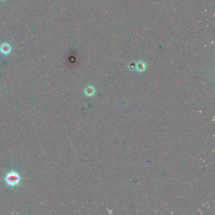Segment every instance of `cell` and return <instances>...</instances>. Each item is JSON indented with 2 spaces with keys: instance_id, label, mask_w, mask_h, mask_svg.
<instances>
[{
  "instance_id": "cell-1",
  "label": "cell",
  "mask_w": 215,
  "mask_h": 215,
  "mask_svg": "<svg viewBox=\"0 0 215 215\" xmlns=\"http://www.w3.org/2000/svg\"><path fill=\"white\" fill-rule=\"evenodd\" d=\"M20 176L15 172H10L5 177V181L10 186H15L20 182Z\"/></svg>"
},
{
  "instance_id": "cell-2",
  "label": "cell",
  "mask_w": 215,
  "mask_h": 215,
  "mask_svg": "<svg viewBox=\"0 0 215 215\" xmlns=\"http://www.w3.org/2000/svg\"><path fill=\"white\" fill-rule=\"evenodd\" d=\"M11 46L8 43H3L0 47V51L3 54H8L11 51Z\"/></svg>"
},
{
  "instance_id": "cell-3",
  "label": "cell",
  "mask_w": 215,
  "mask_h": 215,
  "mask_svg": "<svg viewBox=\"0 0 215 215\" xmlns=\"http://www.w3.org/2000/svg\"><path fill=\"white\" fill-rule=\"evenodd\" d=\"M1 1H5V0H1Z\"/></svg>"
}]
</instances>
